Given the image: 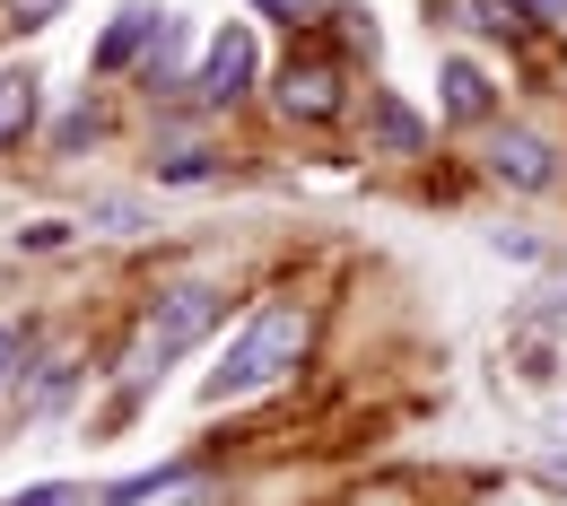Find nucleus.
Instances as JSON below:
<instances>
[{
  "label": "nucleus",
  "mask_w": 567,
  "mask_h": 506,
  "mask_svg": "<svg viewBox=\"0 0 567 506\" xmlns=\"http://www.w3.org/2000/svg\"><path fill=\"white\" fill-rule=\"evenodd\" d=\"M157 175H166V184H210L218 157L210 148H175V157H157Z\"/></svg>",
  "instance_id": "9d476101"
},
{
  "label": "nucleus",
  "mask_w": 567,
  "mask_h": 506,
  "mask_svg": "<svg viewBox=\"0 0 567 506\" xmlns=\"http://www.w3.org/2000/svg\"><path fill=\"white\" fill-rule=\"evenodd\" d=\"M35 123V71H0V148Z\"/></svg>",
  "instance_id": "0eeeda50"
},
{
  "label": "nucleus",
  "mask_w": 567,
  "mask_h": 506,
  "mask_svg": "<svg viewBox=\"0 0 567 506\" xmlns=\"http://www.w3.org/2000/svg\"><path fill=\"white\" fill-rule=\"evenodd\" d=\"M472 18H481L489 35H515V27H524V9H515V0H472Z\"/></svg>",
  "instance_id": "f8f14e48"
},
{
  "label": "nucleus",
  "mask_w": 567,
  "mask_h": 506,
  "mask_svg": "<svg viewBox=\"0 0 567 506\" xmlns=\"http://www.w3.org/2000/svg\"><path fill=\"white\" fill-rule=\"evenodd\" d=\"M306 341H315V314H306V306H262V314H254V323L236 332V350L210 366L202 402H245V393L280 384L288 366L306 359Z\"/></svg>",
  "instance_id": "f257e3e1"
},
{
  "label": "nucleus",
  "mask_w": 567,
  "mask_h": 506,
  "mask_svg": "<svg viewBox=\"0 0 567 506\" xmlns=\"http://www.w3.org/2000/svg\"><path fill=\"white\" fill-rule=\"evenodd\" d=\"M533 9H542V18H567V0H533Z\"/></svg>",
  "instance_id": "f3484780"
},
{
  "label": "nucleus",
  "mask_w": 567,
  "mask_h": 506,
  "mask_svg": "<svg viewBox=\"0 0 567 506\" xmlns=\"http://www.w3.org/2000/svg\"><path fill=\"white\" fill-rule=\"evenodd\" d=\"M280 114H297V123L341 114V79L323 71V62H288V71H280Z\"/></svg>",
  "instance_id": "39448f33"
},
{
  "label": "nucleus",
  "mask_w": 567,
  "mask_h": 506,
  "mask_svg": "<svg viewBox=\"0 0 567 506\" xmlns=\"http://www.w3.org/2000/svg\"><path fill=\"white\" fill-rule=\"evenodd\" d=\"M245 79H254V35H245V27H218L193 87H202L210 105H236V96H245Z\"/></svg>",
  "instance_id": "20e7f679"
},
{
  "label": "nucleus",
  "mask_w": 567,
  "mask_h": 506,
  "mask_svg": "<svg viewBox=\"0 0 567 506\" xmlns=\"http://www.w3.org/2000/svg\"><path fill=\"white\" fill-rule=\"evenodd\" d=\"M62 9H71V0H9V18H18V27H53Z\"/></svg>",
  "instance_id": "ddd939ff"
},
{
  "label": "nucleus",
  "mask_w": 567,
  "mask_h": 506,
  "mask_svg": "<svg viewBox=\"0 0 567 506\" xmlns=\"http://www.w3.org/2000/svg\"><path fill=\"white\" fill-rule=\"evenodd\" d=\"M218 306H227L218 289H166L157 297V314L141 323V341H132V359H123V393H141L166 359H184V350L218 323Z\"/></svg>",
  "instance_id": "f03ea898"
},
{
  "label": "nucleus",
  "mask_w": 567,
  "mask_h": 506,
  "mask_svg": "<svg viewBox=\"0 0 567 506\" xmlns=\"http://www.w3.org/2000/svg\"><path fill=\"white\" fill-rule=\"evenodd\" d=\"M375 114H384V141H393V148H420V123H411L402 105H375Z\"/></svg>",
  "instance_id": "4468645a"
},
{
  "label": "nucleus",
  "mask_w": 567,
  "mask_h": 506,
  "mask_svg": "<svg viewBox=\"0 0 567 506\" xmlns=\"http://www.w3.org/2000/svg\"><path fill=\"white\" fill-rule=\"evenodd\" d=\"M445 105H454L463 123H481V114H489V79L472 71V62H445Z\"/></svg>",
  "instance_id": "1a4fd4ad"
},
{
  "label": "nucleus",
  "mask_w": 567,
  "mask_h": 506,
  "mask_svg": "<svg viewBox=\"0 0 567 506\" xmlns=\"http://www.w3.org/2000/svg\"><path fill=\"white\" fill-rule=\"evenodd\" d=\"M148 35H166V9H148V0H132L114 27H105V44H96V71H123L132 53H141Z\"/></svg>",
  "instance_id": "423d86ee"
},
{
  "label": "nucleus",
  "mask_w": 567,
  "mask_h": 506,
  "mask_svg": "<svg viewBox=\"0 0 567 506\" xmlns=\"http://www.w3.org/2000/svg\"><path fill=\"white\" fill-rule=\"evenodd\" d=\"M9 506H87V489H71V481H35V489H18Z\"/></svg>",
  "instance_id": "9b49d317"
},
{
  "label": "nucleus",
  "mask_w": 567,
  "mask_h": 506,
  "mask_svg": "<svg viewBox=\"0 0 567 506\" xmlns=\"http://www.w3.org/2000/svg\"><path fill=\"white\" fill-rule=\"evenodd\" d=\"M489 175L515 184V193H550V184H559V157H550V141H533V132H497L489 141Z\"/></svg>",
  "instance_id": "7ed1b4c3"
},
{
  "label": "nucleus",
  "mask_w": 567,
  "mask_h": 506,
  "mask_svg": "<svg viewBox=\"0 0 567 506\" xmlns=\"http://www.w3.org/2000/svg\"><path fill=\"white\" fill-rule=\"evenodd\" d=\"M9 359H18V332H0V366H9Z\"/></svg>",
  "instance_id": "dca6fc26"
},
{
  "label": "nucleus",
  "mask_w": 567,
  "mask_h": 506,
  "mask_svg": "<svg viewBox=\"0 0 567 506\" xmlns=\"http://www.w3.org/2000/svg\"><path fill=\"white\" fill-rule=\"evenodd\" d=\"M175 489H193V472H184V463L141 472V481H114V489H105V506H148V498H175Z\"/></svg>",
  "instance_id": "6e6552de"
},
{
  "label": "nucleus",
  "mask_w": 567,
  "mask_h": 506,
  "mask_svg": "<svg viewBox=\"0 0 567 506\" xmlns=\"http://www.w3.org/2000/svg\"><path fill=\"white\" fill-rule=\"evenodd\" d=\"M254 9H262V18H288V27H297V18H315L323 0H254Z\"/></svg>",
  "instance_id": "2eb2a0df"
}]
</instances>
